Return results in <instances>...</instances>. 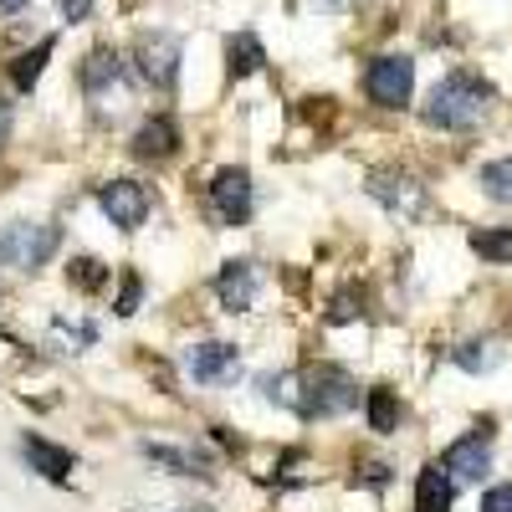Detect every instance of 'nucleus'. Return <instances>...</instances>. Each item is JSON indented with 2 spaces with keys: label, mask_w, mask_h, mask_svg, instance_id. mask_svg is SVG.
Segmentation results:
<instances>
[{
  "label": "nucleus",
  "mask_w": 512,
  "mask_h": 512,
  "mask_svg": "<svg viewBox=\"0 0 512 512\" xmlns=\"http://www.w3.org/2000/svg\"><path fill=\"white\" fill-rule=\"evenodd\" d=\"M487 103H492V88H487L482 77L451 72V77H441L436 88H431V98H425V123L461 134V128H472L487 113Z\"/></svg>",
  "instance_id": "1"
},
{
  "label": "nucleus",
  "mask_w": 512,
  "mask_h": 512,
  "mask_svg": "<svg viewBox=\"0 0 512 512\" xmlns=\"http://www.w3.org/2000/svg\"><path fill=\"white\" fill-rule=\"evenodd\" d=\"M359 405V384L344 364H313L303 369V415L308 420H333Z\"/></svg>",
  "instance_id": "2"
},
{
  "label": "nucleus",
  "mask_w": 512,
  "mask_h": 512,
  "mask_svg": "<svg viewBox=\"0 0 512 512\" xmlns=\"http://www.w3.org/2000/svg\"><path fill=\"white\" fill-rule=\"evenodd\" d=\"M62 246V231L57 226H11L6 236H0V267H16V272H31V267H47L52 256Z\"/></svg>",
  "instance_id": "3"
},
{
  "label": "nucleus",
  "mask_w": 512,
  "mask_h": 512,
  "mask_svg": "<svg viewBox=\"0 0 512 512\" xmlns=\"http://www.w3.org/2000/svg\"><path fill=\"white\" fill-rule=\"evenodd\" d=\"M364 93L379 108H405L415 93V62L410 57H374L364 72Z\"/></svg>",
  "instance_id": "4"
},
{
  "label": "nucleus",
  "mask_w": 512,
  "mask_h": 512,
  "mask_svg": "<svg viewBox=\"0 0 512 512\" xmlns=\"http://www.w3.org/2000/svg\"><path fill=\"white\" fill-rule=\"evenodd\" d=\"M98 205H103V216L118 226V231H139L144 216H149V190L139 180H108L98 190Z\"/></svg>",
  "instance_id": "5"
},
{
  "label": "nucleus",
  "mask_w": 512,
  "mask_h": 512,
  "mask_svg": "<svg viewBox=\"0 0 512 512\" xmlns=\"http://www.w3.org/2000/svg\"><path fill=\"white\" fill-rule=\"evenodd\" d=\"M210 205H216L221 226H246L251 221V175L246 169H221L216 180H210Z\"/></svg>",
  "instance_id": "6"
},
{
  "label": "nucleus",
  "mask_w": 512,
  "mask_h": 512,
  "mask_svg": "<svg viewBox=\"0 0 512 512\" xmlns=\"http://www.w3.org/2000/svg\"><path fill=\"white\" fill-rule=\"evenodd\" d=\"M180 36H169V31H154L139 41V72L144 82H154V88H175V77H180Z\"/></svg>",
  "instance_id": "7"
},
{
  "label": "nucleus",
  "mask_w": 512,
  "mask_h": 512,
  "mask_svg": "<svg viewBox=\"0 0 512 512\" xmlns=\"http://www.w3.org/2000/svg\"><path fill=\"white\" fill-rule=\"evenodd\" d=\"M487 425L482 431H472V436H461V441H451L446 446V456H441V466L456 477V482H482L487 472H492V446H487Z\"/></svg>",
  "instance_id": "8"
},
{
  "label": "nucleus",
  "mask_w": 512,
  "mask_h": 512,
  "mask_svg": "<svg viewBox=\"0 0 512 512\" xmlns=\"http://www.w3.org/2000/svg\"><path fill=\"white\" fill-rule=\"evenodd\" d=\"M185 369H190V379L195 384H236V374H241V354L231 349V344H195L190 354H185Z\"/></svg>",
  "instance_id": "9"
},
{
  "label": "nucleus",
  "mask_w": 512,
  "mask_h": 512,
  "mask_svg": "<svg viewBox=\"0 0 512 512\" xmlns=\"http://www.w3.org/2000/svg\"><path fill=\"white\" fill-rule=\"evenodd\" d=\"M256 287H262V277H256L251 262H226L221 277H216V297L226 313H246L256 303Z\"/></svg>",
  "instance_id": "10"
},
{
  "label": "nucleus",
  "mask_w": 512,
  "mask_h": 512,
  "mask_svg": "<svg viewBox=\"0 0 512 512\" xmlns=\"http://www.w3.org/2000/svg\"><path fill=\"white\" fill-rule=\"evenodd\" d=\"M180 149V123L169 118V113H154L139 123V134H134V154L139 159H169Z\"/></svg>",
  "instance_id": "11"
},
{
  "label": "nucleus",
  "mask_w": 512,
  "mask_h": 512,
  "mask_svg": "<svg viewBox=\"0 0 512 512\" xmlns=\"http://www.w3.org/2000/svg\"><path fill=\"white\" fill-rule=\"evenodd\" d=\"M26 461H31V472H41L47 482H67L72 477V451L67 446H57V441H47V436H26Z\"/></svg>",
  "instance_id": "12"
},
{
  "label": "nucleus",
  "mask_w": 512,
  "mask_h": 512,
  "mask_svg": "<svg viewBox=\"0 0 512 512\" xmlns=\"http://www.w3.org/2000/svg\"><path fill=\"white\" fill-rule=\"evenodd\" d=\"M369 195L390 210H420V185L410 175H395V169H374L369 175Z\"/></svg>",
  "instance_id": "13"
},
{
  "label": "nucleus",
  "mask_w": 512,
  "mask_h": 512,
  "mask_svg": "<svg viewBox=\"0 0 512 512\" xmlns=\"http://www.w3.org/2000/svg\"><path fill=\"white\" fill-rule=\"evenodd\" d=\"M456 502V482L446 466H425V472L415 477V512H451Z\"/></svg>",
  "instance_id": "14"
},
{
  "label": "nucleus",
  "mask_w": 512,
  "mask_h": 512,
  "mask_svg": "<svg viewBox=\"0 0 512 512\" xmlns=\"http://www.w3.org/2000/svg\"><path fill=\"white\" fill-rule=\"evenodd\" d=\"M118 82H123V62L113 52H93L88 62H82V88H88L93 103H108L118 93Z\"/></svg>",
  "instance_id": "15"
},
{
  "label": "nucleus",
  "mask_w": 512,
  "mask_h": 512,
  "mask_svg": "<svg viewBox=\"0 0 512 512\" xmlns=\"http://www.w3.org/2000/svg\"><path fill=\"white\" fill-rule=\"evenodd\" d=\"M262 62H267V47H262V41H256L251 31H236V36L226 41V67H231V77L262 72Z\"/></svg>",
  "instance_id": "16"
},
{
  "label": "nucleus",
  "mask_w": 512,
  "mask_h": 512,
  "mask_svg": "<svg viewBox=\"0 0 512 512\" xmlns=\"http://www.w3.org/2000/svg\"><path fill=\"white\" fill-rule=\"evenodd\" d=\"M451 359H456V369H466V374H487V369L502 364V349H497V338H466V344L451 349Z\"/></svg>",
  "instance_id": "17"
},
{
  "label": "nucleus",
  "mask_w": 512,
  "mask_h": 512,
  "mask_svg": "<svg viewBox=\"0 0 512 512\" xmlns=\"http://www.w3.org/2000/svg\"><path fill=\"white\" fill-rule=\"evenodd\" d=\"M52 52H57V41H52V36H41L31 52H21V57L11 62V82H16L21 93H31L36 82H41V67H47V57H52Z\"/></svg>",
  "instance_id": "18"
},
{
  "label": "nucleus",
  "mask_w": 512,
  "mask_h": 512,
  "mask_svg": "<svg viewBox=\"0 0 512 512\" xmlns=\"http://www.w3.org/2000/svg\"><path fill=\"white\" fill-rule=\"evenodd\" d=\"M364 410H369V431H379V436H390L395 425H400V400H395V390H384V384H374V390H369Z\"/></svg>",
  "instance_id": "19"
},
{
  "label": "nucleus",
  "mask_w": 512,
  "mask_h": 512,
  "mask_svg": "<svg viewBox=\"0 0 512 512\" xmlns=\"http://www.w3.org/2000/svg\"><path fill=\"white\" fill-rule=\"evenodd\" d=\"M262 395L303 415V374H267V379H262Z\"/></svg>",
  "instance_id": "20"
},
{
  "label": "nucleus",
  "mask_w": 512,
  "mask_h": 512,
  "mask_svg": "<svg viewBox=\"0 0 512 512\" xmlns=\"http://www.w3.org/2000/svg\"><path fill=\"white\" fill-rule=\"evenodd\" d=\"M144 456L154 461V466H169V472H175V477H205L200 472V456H190V451H180V446H144Z\"/></svg>",
  "instance_id": "21"
},
{
  "label": "nucleus",
  "mask_w": 512,
  "mask_h": 512,
  "mask_svg": "<svg viewBox=\"0 0 512 512\" xmlns=\"http://www.w3.org/2000/svg\"><path fill=\"white\" fill-rule=\"evenodd\" d=\"M472 251L482 256V262L502 267V262H512V231H502V226L497 231H472Z\"/></svg>",
  "instance_id": "22"
},
{
  "label": "nucleus",
  "mask_w": 512,
  "mask_h": 512,
  "mask_svg": "<svg viewBox=\"0 0 512 512\" xmlns=\"http://www.w3.org/2000/svg\"><path fill=\"white\" fill-rule=\"evenodd\" d=\"M482 190H487V200L512 205V159H492V164H482Z\"/></svg>",
  "instance_id": "23"
},
{
  "label": "nucleus",
  "mask_w": 512,
  "mask_h": 512,
  "mask_svg": "<svg viewBox=\"0 0 512 512\" xmlns=\"http://www.w3.org/2000/svg\"><path fill=\"white\" fill-rule=\"evenodd\" d=\"M67 282H72V287H82V292H98V287H108V267L98 262V256H72Z\"/></svg>",
  "instance_id": "24"
},
{
  "label": "nucleus",
  "mask_w": 512,
  "mask_h": 512,
  "mask_svg": "<svg viewBox=\"0 0 512 512\" xmlns=\"http://www.w3.org/2000/svg\"><path fill=\"white\" fill-rule=\"evenodd\" d=\"M139 297H144L139 272H123V287H118V303H113V313H118V318H134V313H139Z\"/></svg>",
  "instance_id": "25"
},
{
  "label": "nucleus",
  "mask_w": 512,
  "mask_h": 512,
  "mask_svg": "<svg viewBox=\"0 0 512 512\" xmlns=\"http://www.w3.org/2000/svg\"><path fill=\"white\" fill-rule=\"evenodd\" d=\"M359 303H364V297H354V292H338V297H333V308H328V323H349V318H359V313H364Z\"/></svg>",
  "instance_id": "26"
},
{
  "label": "nucleus",
  "mask_w": 512,
  "mask_h": 512,
  "mask_svg": "<svg viewBox=\"0 0 512 512\" xmlns=\"http://www.w3.org/2000/svg\"><path fill=\"white\" fill-rule=\"evenodd\" d=\"M482 512H512V482L492 487V492L482 497Z\"/></svg>",
  "instance_id": "27"
},
{
  "label": "nucleus",
  "mask_w": 512,
  "mask_h": 512,
  "mask_svg": "<svg viewBox=\"0 0 512 512\" xmlns=\"http://www.w3.org/2000/svg\"><path fill=\"white\" fill-rule=\"evenodd\" d=\"M364 482L369 487H384V482H390V466H384V461H364Z\"/></svg>",
  "instance_id": "28"
},
{
  "label": "nucleus",
  "mask_w": 512,
  "mask_h": 512,
  "mask_svg": "<svg viewBox=\"0 0 512 512\" xmlns=\"http://www.w3.org/2000/svg\"><path fill=\"white\" fill-rule=\"evenodd\" d=\"M57 6H62V16H67V21H82V16L93 11V0H57Z\"/></svg>",
  "instance_id": "29"
},
{
  "label": "nucleus",
  "mask_w": 512,
  "mask_h": 512,
  "mask_svg": "<svg viewBox=\"0 0 512 512\" xmlns=\"http://www.w3.org/2000/svg\"><path fill=\"white\" fill-rule=\"evenodd\" d=\"M6 139H11V108L0 103V149H6Z\"/></svg>",
  "instance_id": "30"
},
{
  "label": "nucleus",
  "mask_w": 512,
  "mask_h": 512,
  "mask_svg": "<svg viewBox=\"0 0 512 512\" xmlns=\"http://www.w3.org/2000/svg\"><path fill=\"white\" fill-rule=\"evenodd\" d=\"M21 6H31V0H0V11H6V16H11V11H21Z\"/></svg>",
  "instance_id": "31"
},
{
  "label": "nucleus",
  "mask_w": 512,
  "mask_h": 512,
  "mask_svg": "<svg viewBox=\"0 0 512 512\" xmlns=\"http://www.w3.org/2000/svg\"><path fill=\"white\" fill-rule=\"evenodd\" d=\"M195 512H210V507H195Z\"/></svg>",
  "instance_id": "32"
}]
</instances>
